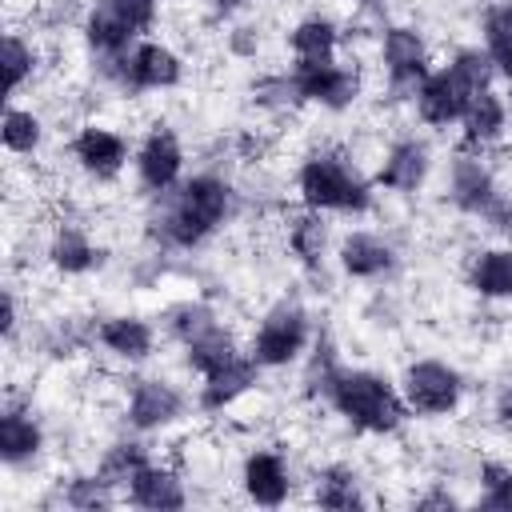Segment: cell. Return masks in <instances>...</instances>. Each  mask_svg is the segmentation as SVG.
Instances as JSON below:
<instances>
[{
	"mask_svg": "<svg viewBox=\"0 0 512 512\" xmlns=\"http://www.w3.org/2000/svg\"><path fill=\"white\" fill-rule=\"evenodd\" d=\"M212 328H216V320H212V312H208L204 304H184V308L172 312V332H176L184 344L200 340V336L212 332Z\"/></svg>",
	"mask_w": 512,
	"mask_h": 512,
	"instance_id": "33",
	"label": "cell"
},
{
	"mask_svg": "<svg viewBox=\"0 0 512 512\" xmlns=\"http://www.w3.org/2000/svg\"><path fill=\"white\" fill-rule=\"evenodd\" d=\"M300 196L312 212H364L368 188L364 180L336 156H312L300 168Z\"/></svg>",
	"mask_w": 512,
	"mask_h": 512,
	"instance_id": "3",
	"label": "cell"
},
{
	"mask_svg": "<svg viewBox=\"0 0 512 512\" xmlns=\"http://www.w3.org/2000/svg\"><path fill=\"white\" fill-rule=\"evenodd\" d=\"M180 404L184 400H180V392L172 384H164V380H140L132 388V400H128V420L136 428H160V424H168V420L180 416Z\"/></svg>",
	"mask_w": 512,
	"mask_h": 512,
	"instance_id": "12",
	"label": "cell"
},
{
	"mask_svg": "<svg viewBox=\"0 0 512 512\" xmlns=\"http://www.w3.org/2000/svg\"><path fill=\"white\" fill-rule=\"evenodd\" d=\"M420 504H424V508H452V496H440V492H436V496H424Z\"/></svg>",
	"mask_w": 512,
	"mask_h": 512,
	"instance_id": "38",
	"label": "cell"
},
{
	"mask_svg": "<svg viewBox=\"0 0 512 512\" xmlns=\"http://www.w3.org/2000/svg\"><path fill=\"white\" fill-rule=\"evenodd\" d=\"M496 416H500L504 424H512V380L504 384V392H500V400H496Z\"/></svg>",
	"mask_w": 512,
	"mask_h": 512,
	"instance_id": "37",
	"label": "cell"
},
{
	"mask_svg": "<svg viewBox=\"0 0 512 512\" xmlns=\"http://www.w3.org/2000/svg\"><path fill=\"white\" fill-rule=\"evenodd\" d=\"M32 68H36L32 44H28L24 36L8 32V36H4V80H8V92H20V84L32 76Z\"/></svg>",
	"mask_w": 512,
	"mask_h": 512,
	"instance_id": "29",
	"label": "cell"
},
{
	"mask_svg": "<svg viewBox=\"0 0 512 512\" xmlns=\"http://www.w3.org/2000/svg\"><path fill=\"white\" fill-rule=\"evenodd\" d=\"M292 52H296V64H324V60H332V52H336V28L328 20H320V16L296 24Z\"/></svg>",
	"mask_w": 512,
	"mask_h": 512,
	"instance_id": "23",
	"label": "cell"
},
{
	"mask_svg": "<svg viewBox=\"0 0 512 512\" xmlns=\"http://www.w3.org/2000/svg\"><path fill=\"white\" fill-rule=\"evenodd\" d=\"M292 88H296L304 100H320V104H328V108H344V104L356 96V72L340 68L336 60H324V64H296Z\"/></svg>",
	"mask_w": 512,
	"mask_h": 512,
	"instance_id": "8",
	"label": "cell"
},
{
	"mask_svg": "<svg viewBox=\"0 0 512 512\" xmlns=\"http://www.w3.org/2000/svg\"><path fill=\"white\" fill-rule=\"evenodd\" d=\"M252 380H256V360H232V364H224L220 372H212V376H204V392H200V404L208 408V412H216V408H224V404H232L236 396H244L248 388H252Z\"/></svg>",
	"mask_w": 512,
	"mask_h": 512,
	"instance_id": "18",
	"label": "cell"
},
{
	"mask_svg": "<svg viewBox=\"0 0 512 512\" xmlns=\"http://www.w3.org/2000/svg\"><path fill=\"white\" fill-rule=\"evenodd\" d=\"M504 104H500V96L496 92H476L472 96V104H468V112L460 116L464 120V144L468 148H476V144H488V140H496L500 132H504Z\"/></svg>",
	"mask_w": 512,
	"mask_h": 512,
	"instance_id": "21",
	"label": "cell"
},
{
	"mask_svg": "<svg viewBox=\"0 0 512 512\" xmlns=\"http://www.w3.org/2000/svg\"><path fill=\"white\" fill-rule=\"evenodd\" d=\"M180 164H184V152H180V144H176V136H172L168 128H156V132L144 140L140 156H136L140 180H144V188H152V192H168V188L176 184V176H180Z\"/></svg>",
	"mask_w": 512,
	"mask_h": 512,
	"instance_id": "11",
	"label": "cell"
},
{
	"mask_svg": "<svg viewBox=\"0 0 512 512\" xmlns=\"http://www.w3.org/2000/svg\"><path fill=\"white\" fill-rule=\"evenodd\" d=\"M244 488H248V496L256 504H268V508L284 504V496H288V472H284L280 456L276 452H252L244 460Z\"/></svg>",
	"mask_w": 512,
	"mask_h": 512,
	"instance_id": "13",
	"label": "cell"
},
{
	"mask_svg": "<svg viewBox=\"0 0 512 512\" xmlns=\"http://www.w3.org/2000/svg\"><path fill=\"white\" fill-rule=\"evenodd\" d=\"M484 40L492 64L512 80V8H492L484 20Z\"/></svg>",
	"mask_w": 512,
	"mask_h": 512,
	"instance_id": "26",
	"label": "cell"
},
{
	"mask_svg": "<svg viewBox=\"0 0 512 512\" xmlns=\"http://www.w3.org/2000/svg\"><path fill=\"white\" fill-rule=\"evenodd\" d=\"M304 340H308V320H304V312L292 308V304H280V308H272V312L264 316V324H260V332H256V340H252V360H256V364H268V368L288 364V360L304 348Z\"/></svg>",
	"mask_w": 512,
	"mask_h": 512,
	"instance_id": "4",
	"label": "cell"
},
{
	"mask_svg": "<svg viewBox=\"0 0 512 512\" xmlns=\"http://www.w3.org/2000/svg\"><path fill=\"white\" fill-rule=\"evenodd\" d=\"M472 96H476V92H472L452 68H444V72H432V76L420 80V88H416V108H420V116H424L428 124H452V120H460V116L468 112Z\"/></svg>",
	"mask_w": 512,
	"mask_h": 512,
	"instance_id": "7",
	"label": "cell"
},
{
	"mask_svg": "<svg viewBox=\"0 0 512 512\" xmlns=\"http://www.w3.org/2000/svg\"><path fill=\"white\" fill-rule=\"evenodd\" d=\"M384 64L396 88H420V80L428 76V60H424V40L412 28H388L384 32Z\"/></svg>",
	"mask_w": 512,
	"mask_h": 512,
	"instance_id": "10",
	"label": "cell"
},
{
	"mask_svg": "<svg viewBox=\"0 0 512 512\" xmlns=\"http://www.w3.org/2000/svg\"><path fill=\"white\" fill-rule=\"evenodd\" d=\"M332 404L364 432H392L404 420V400L392 392L388 380L372 372H336L328 384Z\"/></svg>",
	"mask_w": 512,
	"mask_h": 512,
	"instance_id": "1",
	"label": "cell"
},
{
	"mask_svg": "<svg viewBox=\"0 0 512 512\" xmlns=\"http://www.w3.org/2000/svg\"><path fill=\"white\" fill-rule=\"evenodd\" d=\"M128 500L140 508H180L184 504V488L168 468L144 464L132 480H128Z\"/></svg>",
	"mask_w": 512,
	"mask_h": 512,
	"instance_id": "15",
	"label": "cell"
},
{
	"mask_svg": "<svg viewBox=\"0 0 512 512\" xmlns=\"http://www.w3.org/2000/svg\"><path fill=\"white\" fill-rule=\"evenodd\" d=\"M452 200L464 208V212H484L492 200H496V188H492V176L480 160L472 156H460L452 164Z\"/></svg>",
	"mask_w": 512,
	"mask_h": 512,
	"instance_id": "17",
	"label": "cell"
},
{
	"mask_svg": "<svg viewBox=\"0 0 512 512\" xmlns=\"http://www.w3.org/2000/svg\"><path fill=\"white\" fill-rule=\"evenodd\" d=\"M472 288L480 296H512V248L480 252L472 264Z\"/></svg>",
	"mask_w": 512,
	"mask_h": 512,
	"instance_id": "22",
	"label": "cell"
},
{
	"mask_svg": "<svg viewBox=\"0 0 512 512\" xmlns=\"http://www.w3.org/2000/svg\"><path fill=\"white\" fill-rule=\"evenodd\" d=\"M40 424L28 416V412H20V408H8L4 416H0V456H4V464H24V460H32L36 452H40Z\"/></svg>",
	"mask_w": 512,
	"mask_h": 512,
	"instance_id": "19",
	"label": "cell"
},
{
	"mask_svg": "<svg viewBox=\"0 0 512 512\" xmlns=\"http://www.w3.org/2000/svg\"><path fill=\"white\" fill-rule=\"evenodd\" d=\"M120 84L128 88H172L180 80V56L164 44H136L132 52L116 56Z\"/></svg>",
	"mask_w": 512,
	"mask_h": 512,
	"instance_id": "6",
	"label": "cell"
},
{
	"mask_svg": "<svg viewBox=\"0 0 512 512\" xmlns=\"http://www.w3.org/2000/svg\"><path fill=\"white\" fill-rule=\"evenodd\" d=\"M108 12H116L132 32H144L152 20H156V8L160 0H100Z\"/></svg>",
	"mask_w": 512,
	"mask_h": 512,
	"instance_id": "35",
	"label": "cell"
},
{
	"mask_svg": "<svg viewBox=\"0 0 512 512\" xmlns=\"http://www.w3.org/2000/svg\"><path fill=\"white\" fill-rule=\"evenodd\" d=\"M484 216L492 220V228H496V232L512 236V200H492V204L484 208Z\"/></svg>",
	"mask_w": 512,
	"mask_h": 512,
	"instance_id": "36",
	"label": "cell"
},
{
	"mask_svg": "<svg viewBox=\"0 0 512 512\" xmlns=\"http://www.w3.org/2000/svg\"><path fill=\"white\" fill-rule=\"evenodd\" d=\"M480 480H484L480 504L508 512V508H512V468H504V464H484V468H480Z\"/></svg>",
	"mask_w": 512,
	"mask_h": 512,
	"instance_id": "31",
	"label": "cell"
},
{
	"mask_svg": "<svg viewBox=\"0 0 512 512\" xmlns=\"http://www.w3.org/2000/svg\"><path fill=\"white\" fill-rule=\"evenodd\" d=\"M236 360V344H232V336L216 324L212 332H204L200 340H192L188 344V364L200 372V376H212V372H220L224 364H232Z\"/></svg>",
	"mask_w": 512,
	"mask_h": 512,
	"instance_id": "24",
	"label": "cell"
},
{
	"mask_svg": "<svg viewBox=\"0 0 512 512\" xmlns=\"http://www.w3.org/2000/svg\"><path fill=\"white\" fill-rule=\"evenodd\" d=\"M404 400L424 416L452 412L460 400V376L440 360H420L404 372Z\"/></svg>",
	"mask_w": 512,
	"mask_h": 512,
	"instance_id": "5",
	"label": "cell"
},
{
	"mask_svg": "<svg viewBox=\"0 0 512 512\" xmlns=\"http://www.w3.org/2000/svg\"><path fill=\"white\" fill-rule=\"evenodd\" d=\"M72 156H76V164H80L88 176L112 180V176L124 168V160H128V144H124L116 132L88 124V128H80V136L72 140Z\"/></svg>",
	"mask_w": 512,
	"mask_h": 512,
	"instance_id": "9",
	"label": "cell"
},
{
	"mask_svg": "<svg viewBox=\"0 0 512 512\" xmlns=\"http://www.w3.org/2000/svg\"><path fill=\"white\" fill-rule=\"evenodd\" d=\"M424 172H428V152H424V144L400 140V144H392V152H388L384 164H380V184L392 188V192H412V188L424 180Z\"/></svg>",
	"mask_w": 512,
	"mask_h": 512,
	"instance_id": "14",
	"label": "cell"
},
{
	"mask_svg": "<svg viewBox=\"0 0 512 512\" xmlns=\"http://www.w3.org/2000/svg\"><path fill=\"white\" fill-rule=\"evenodd\" d=\"M144 464H148V456H144V448H140V444H116V448L104 456L100 476H104L108 484H128Z\"/></svg>",
	"mask_w": 512,
	"mask_h": 512,
	"instance_id": "30",
	"label": "cell"
},
{
	"mask_svg": "<svg viewBox=\"0 0 512 512\" xmlns=\"http://www.w3.org/2000/svg\"><path fill=\"white\" fill-rule=\"evenodd\" d=\"M40 136H44L40 116H32V112H24V108H8V112H4V148H8L12 156L36 152Z\"/></svg>",
	"mask_w": 512,
	"mask_h": 512,
	"instance_id": "27",
	"label": "cell"
},
{
	"mask_svg": "<svg viewBox=\"0 0 512 512\" xmlns=\"http://www.w3.org/2000/svg\"><path fill=\"white\" fill-rule=\"evenodd\" d=\"M224 212H228V184L216 176H196L176 192L168 220H164V232L172 244L188 248V244H200L224 220Z\"/></svg>",
	"mask_w": 512,
	"mask_h": 512,
	"instance_id": "2",
	"label": "cell"
},
{
	"mask_svg": "<svg viewBox=\"0 0 512 512\" xmlns=\"http://www.w3.org/2000/svg\"><path fill=\"white\" fill-rule=\"evenodd\" d=\"M96 336H100V344L108 352H116L124 360H140V356L152 352V328L144 320H136V316H112V320L100 324Z\"/></svg>",
	"mask_w": 512,
	"mask_h": 512,
	"instance_id": "20",
	"label": "cell"
},
{
	"mask_svg": "<svg viewBox=\"0 0 512 512\" xmlns=\"http://www.w3.org/2000/svg\"><path fill=\"white\" fill-rule=\"evenodd\" d=\"M52 264H56L60 272H68V276L88 272V268L96 264V248H92V240H88L84 232L60 228L56 240H52Z\"/></svg>",
	"mask_w": 512,
	"mask_h": 512,
	"instance_id": "25",
	"label": "cell"
},
{
	"mask_svg": "<svg viewBox=\"0 0 512 512\" xmlns=\"http://www.w3.org/2000/svg\"><path fill=\"white\" fill-rule=\"evenodd\" d=\"M108 480L104 476H80V480H72V488L64 492V500L72 504V508H104V504H112V496H108Z\"/></svg>",
	"mask_w": 512,
	"mask_h": 512,
	"instance_id": "34",
	"label": "cell"
},
{
	"mask_svg": "<svg viewBox=\"0 0 512 512\" xmlns=\"http://www.w3.org/2000/svg\"><path fill=\"white\" fill-rule=\"evenodd\" d=\"M316 500L324 508H360L364 504V496L356 492V476L348 468H328L316 484Z\"/></svg>",
	"mask_w": 512,
	"mask_h": 512,
	"instance_id": "28",
	"label": "cell"
},
{
	"mask_svg": "<svg viewBox=\"0 0 512 512\" xmlns=\"http://www.w3.org/2000/svg\"><path fill=\"white\" fill-rule=\"evenodd\" d=\"M292 252L304 260V264H316L320 260V252H324V224L316 220V216H300L296 224H292Z\"/></svg>",
	"mask_w": 512,
	"mask_h": 512,
	"instance_id": "32",
	"label": "cell"
},
{
	"mask_svg": "<svg viewBox=\"0 0 512 512\" xmlns=\"http://www.w3.org/2000/svg\"><path fill=\"white\" fill-rule=\"evenodd\" d=\"M340 264H344L348 276L372 280V276H380V272L392 268V248H388L384 240L368 236V232H352V236L340 244Z\"/></svg>",
	"mask_w": 512,
	"mask_h": 512,
	"instance_id": "16",
	"label": "cell"
}]
</instances>
